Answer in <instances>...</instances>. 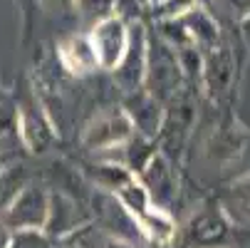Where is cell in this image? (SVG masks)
<instances>
[{"instance_id": "4dcf8cb0", "label": "cell", "mask_w": 250, "mask_h": 248, "mask_svg": "<svg viewBox=\"0 0 250 248\" xmlns=\"http://www.w3.org/2000/svg\"><path fill=\"white\" fill-rule=\"evenodd\" d=\"M134 5H139V8H149V0H134Z\"/></svg>"}, {"instance_id": "d6a6232c", "label": "cell", "mask_w": 250, "mask_h": 248, "mask_svg": "<svg viewBox=\"0 0 250 248\" xmlns=\"http://www.w3.org/2000/svg\"><path fill=\"white\" fill-rule=\"evenodd\" d=\"M5 166V159H3V154H0V169H3Z\"/></svg>"}, {"instance_id": "8fae6325", "label": "cell", "mask_w": 250, "mask_h": 248, "mask_svg": "<svg viewBox=\"0 0 250 248\" xmlns=\"http://www.w3.org/2000/svg\"><path fill=\"white\" fill-rule=\"evenodd\" d=\"M92 208H94V211H92L89 221H92L97 228L106 231L109 236H117V238H122V241H126V243H131V246H134L136 238H141V236H139V228H136V224H134V219L124 211V206L117 201L114 194L97 191L94 199H92Z\"/></svg>"}, {"instance_id": "9c48e42d", "label": "cell", "mask_w": 250, "mask_h": 248, "mask_svg": "<svg viewBox=\"0 0 250 248\" xmlns=\"http://www.w3.org/2000/svg\"><path fill=\"white\" fill-rule=\"evenodd\" d=\"M89 35V43L92 50L97 55V65L104 72H112V69L119 65L126 43H129V23L122 15H112V18H104L99 23L92 25Z\"/></svg>"}, {"instance_id": "52a82bcc", "label": "cell", "mask_w": 250, "mask_h": 248, "mask_svg": "<svg viewBox=\"0 0 250 248\" xmlns=\"http://www.w3.org/2000/svg\"><path fill=\"white\" fill-rule=\"evenodd\" d=\"M47 208H50V189L38 186V184H27L13 203L3 211L0 224L8 231H22V228H45L47 221Z\"/></svg>"}, {"instance_id": "83f0119b", "label": "cell", "mask_w": 250, "mask_h": 248, "mask_svg": "<svg viewBox=\"0 0 250 248\" xmlns=\"http://www.w3.org/2000/svg\"><path fill=\"white\" fill-rule=\"evenodd\" d=\"M8 236H10V231H8L3 224H0V248H5V246H8Z\"/></svg>"}, {"instance_id": "44dd1931", "label": "cell", "mask_w": 250, "mask_h": 248, "mask_svg": "<svg viewBox=\"0 0 250 248\" xmlns=\"http://www.w3.org/2000/svg\"><path fill=\"white\" fill-rule=\"evenodd\" d=\"M18 144V99L0 90V154L13 152Z\"/></svg>"}, {"instance_id": "ba28073f", "label": "cell", "mask_w": 250, "mask_h": 248, "mask_svg": "<svg viewBox=\"0 0 250 248\" xmlns=\"http://www.w3.org/2000/svg\"><path fill=\"white\" fill-rule=\"evenodd\" d=\"M235 55L228 43H218L203 52V69H201V90L210 102H223L233 92L235 82Z\"/></svg>"}, {"instance_id": "4fadbf2b", "label": "cell", "mask_w": 250, "mask_h": 248, "mask_svg": "<svg viewBox=\"0 0 250 248\" xmlns=\"http://www.w3.org/2000/svg\"><path fill=\"white\" fill-rule=\"evenodd\" d=\"M122 110L126 112V117H129L136 134L149 136V139L159 136L161 119H164V104L159 99H154L146 90H136V92L124 94Z\"/></svg>"}, {"instance_id": "30bf717a", "label": "cell", "mask_w": 250, "mask_h": 248, "mask_svg": "<svg viewBox=\"0 0 250 248\" xmlns=\"http://www.w3.org/2000/svg\"><path fill=\"white\" fill-rule=\"evenodd\" d=\"M136 179L144 184L149 199L156 206L171 211L173 201L178 199V186H181V184H178V169H176V164L168 157L156 152L151 157V161L141 169V174L136 176Z\"/></svg>"}, {"instance_id": "1f68e13d", "label": "cell", "mask_w": 250, "mask_h": 248, "mask_svg": "<svg viewBox=\"0 0 250 248\" xmlns=\"http://www.w3.org/2000/svg\"><path fill=\"white\" fill-rule=\"evenodd\" d=\"M164 0H149V8H156V5H161Z\"/></svg>"}, {"instance_id": "7402d4cb", "label": "cell", "mask_w": 250, "mask_h": 248, "mask_svg": "<svg viewBox=\"0 0 250 248\" xmlns=\"http://www.w3.org/2000/svg\"><path fill=\"white\" fill-rule=\"evenodd\" d=\"M27 184H30V171L25 164H5L0 169V216Z\"/></svg>"}, {"instance_id": "8992f818", "label": "cell", "mask_w": 250, "mask_h": 248, "mask_svg": "<svg viewBox=\"0 0 250 248\" xmlns=\"http://www.w3.org/2000/svg\"><path fill=\"white\" fill-rule=\"evenodd\" d=\"M146 50H149V30L144 23H129V43L119 60V65L112 69L114 85L122 90V94L136 92L144 85L146 75Z\"/></svg>"}, {"instance_id": "f1b7e54d", "label": "cell", "mask_w": 250, "mask_h": 248, "mask_svg": "<svg viewBox=\"0 0 250 248\" xmlns=\"http://www.w3.org/2000/svg\"><path fill=\"white\" fill-rule=\"evenodd\" d=\"M45 3L52 8H67V5H72V0H45Z\"/></svg>"}, {"instance_id": "277c9868", "label": "cell", "mask_w": 250, "mask_h": 248, "mask_svg": "<svg viewBox=\"0 0 250 248\" xmlns=\"http://www.w3.org/2000/svg\"><path fill=\"white\" fill-rule=\"evenodd\" d=\"M57 136L60 134L55 129V122L38 92L27 99H18V139L22 149H27L30 154H45L57 141Z\"/></svg>"}, {"instance_id": "3957f363", "label": "cell", "mask_w": 250, "mask_h": 248, "mask_svg": "<svg viewBox=\"0 0 250 248\" xmlns=\"http://www.w3.org/2000/svg\"><path fill=\"white\" fill-rule=\"evenodd\" d=\"M181 87H184V77H181V69H178L176 50L168 43H164L159 35L154 38V35L149 32L146 75H144V85H141V90H146L154 99L166 104Z\"/></svg>"}, {"instance_id": "2e32d148", "label": "cell", "mask_w": 250, "mask_h": 248, "mask_svg": "<svg viewBox=\"0 0 250 248\" xmlns=\"http://www.w3.org/2000/svg\"><path fill=\"white\" fill-rule=\"evenodd\" d=\"M159 152V144L156 139H149V136H141V134H131L126 141H122V144H117L114 149L104 152V154H97L99 159H109L119 166H124L126 171H131L134 176L141 174V169H144L151 157Z\"/></svg>"}, {"instance_id": "ffe728a7", "label": "cell", "mask_w": 250, "mask_h": 248, "mask_svg": "<svg viewBox=\"0 0 250 248\" xmlns=\"http://www.w3.org/2000/svg\"><path fill=\"white\" fill-rule=\"evenodd\" d=\"M218 201L233 224H250V171L238 176Z\"/></svg>"}, {"instance_id": "6da1fadb", "label": "cell", "mask_w": 250, "mask_h": 248, "mask_svg": "<svg viewBox=\"0 0 250 248\" xmlns=\"http://www.w3.org/2000/svg\"><path fill=\"white\" fill-rule=\"evenodd\" d=\"M235 224L226 214L218 199L198 203L184 224H178L173 246L176 248H230Z\"/></svg>"}, {"instance_id": "5bb4252c", "label": "cell", "mask_w": 250, "mask_h": 248, "mask_svg": "<svg viewBox=\"0 0 250 248\" xmlns=\"http://www.w3.org/2000/svg\"><path fill=\"white\" fill-rule=\"evenodd\" d=\"M248 134L238 127L235 119H226L213 129L206 139V159L213 164H230L238 161V157L248 149Z\"/></svg>"}, {"instance_id": "d4e9b609", "label": "cell", "mask_w": 250, "mask_h": 248, "mask_svg": "<svg viewBox=\"0 0 250 248\" xmlns=\"http://www.w3.org/2000/svg\"><path fill=\"white\" fill-rule=\"evenodd\" d=\"M5 248H52V241L40 228H22V231H10Z\"/></svg>"}, {"instance_id": "e0dca14e", "label": "cell", "mask_w": 250, "mask_h": 248, "mask_svg": "<svg viewBox=\"0 0 250 248\" xmlns=\"http://www.w3.org/2000/svg\"><path fill=\"white\" fill-rule=\"evenodd\" d=\"M178 23L184 25L186 35L191 45H196L201 52L216 47L221 43V27H218V20L213 18L206 8L201 5H193L191 10H186L184 15H178Z\"/></svg>"}, {"instance_id": "d6986e66", "label": "cell", "mask_w": 250, "mask_h": 248, "mask_svg": "<svg viewBox=\"0 0 250 248\" xmlns=\"http://www.w3.org/2000/svg\"><path fill=\"white\" fill-rule=\"evenodd\" d=\"M82 176L97 191H106V194H114L129 179H134L131 171H126L124 166H119L109 159H97V161L82 164Z\"/></svg>"}, {"instance_id": "7a4b0ae2", "label": "cell", "mask_w": 250, "mask_h": 248, "mask_svg": "<svg viewBox=\"0 0 250 248\" xmlns=\"http://www.w3.org/2000/svg\"><path fill=\"white\" fill-rule=\"evenodd\" d=\"M196 110H198V102L193 87H181L164 104V119H161L156 144L159 152L168 157L173 164H178L186 154L188 139L196 127Z\"/></svg>"}, {"instance_id": "cb8c5ba5", "label": "cell", "mask_w": 250, "mask_h": 248, "mask_svg": "<svg viewBox=\"0 0 250 248\" xmlns=\"http://www.w3.org/2000/svg\"><path fill=\"white\" fill-rule=\"evenodd\" d=\"M72 8L89 23H99L104 18L119 15V0H72Z\"/></svg>"}, {"instance_id": "484cf974", "label": "cell", "mask_w": 250, "mask_h": 248, "mask_svg": "<svg viewBox=\"0 0 250 248\" xmlns=\"http://www.w3.org/2000/svg\"><path fill=\"white\" fill-rule=\"evenodd\" d=\"M238 32H240V43L243 47L250 52V13L240 15V23H238Z\"/></svg>"}, {"instance_id": "ac0fdd59", "label": "cell", "mask_w": 250, "mask_h": 248, "mask_svg": "<svg viewBox=\"0 0 250 248\" xmlns=\"http://www.w3.org/2000/svg\"><path fill=\"white\" fill-rule=\"evenodd\" d=\"M136 228H139V236L146 238L149 243L171 246L178 224H176L171 211H166V208H161V206L154 203L149 211H144V214L136 219Z\"/></svg>"}, {"instance_id": "f546056e", "label": "cell", "mask_w": 250, "mask_h": 248, "mask_svg": "<svg viewBox=\"0 0 250 248\" xmlns=\"http://www.w3.org/2000/svg\"><path fill=\"white\" fill-rule=\"evenodd\" d=\"M52 248H77L72 241H57V243H52Z\"/></svg>"}, {"instance_id": "4316f807", "label": "cell", "mask_w": 250, "mask_h": 248, "mask_svg": "<svg viewBox=\"0 0 250 248\" xmlns=\"http://www.w3.org/2000/svg\"><path fill=\"white\" fill-rule=\"evenodd\" d=\"M228 3H230V8L240 10V15L250 13V0H228Z\"/></svg>"}, {"instance_id": "5b68a950", "label": "cell", "mask_w": 250, "mask_h": 248, "mask_svg": "<svg viewBox=\"0 0 250 248\" xmlns=\"http://www.w3.org/2000/svg\"><path fill=\"white\" fill-rule=\"evenodd\" d=\"M134 134V127L126 117V112L122 110V104L114 107H104L102 112H97L82 129V147L94 152V154H104L114 149L117 144L126 141Z\"/></svg>"}, {"instance_id": "9a60e30c", "label": "cell", "mask_w": 250, "mask_h": 248, "mask_svg": "<svg viewBox=\"0 0 250 248\" xmlns=\"http://www.w3.org/2000/svg\"><path fill=\"white\" fill-rule=\"evenodd\" d=\"M57 57H60V65L72 77H87L99 69L87 32H72L67 38H62L57 43Z\"/></svg>"}, {"instance_id": "7c38bea8", "label": "cell", "mask_w": 250, "mask_h": 248, "mask_svg": "<svg viewBox=\"0 0 250 248\" xmlns=\"http://www.w3.org/2000/svg\"><path fill=\"white\" fill-rule=\"evenodd\" d=\"M89 224V216L82 214V208L72 196L62 191H50V208H47V221H45V233L50 241H62L69 238L77 228Z\"/></svg>"}, {"instance_id": "603a6c76", "label": "cell", "mask_w": 250, "mask_h": 248, "mask_svg": "<svg viewBox=\"0 0 250 248\" xmlns=\"http://www.w3.org/2000/svg\"><path fill=\"white\" fill-rule=\"evenodd\" d=\"M62 241H72L77 248H134L131 243L117 238V236H109L106 231L97 228L92 221L84 224L82 228H77L69 238H62Z\"/></svg>"}]
</instances>
